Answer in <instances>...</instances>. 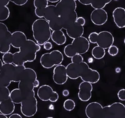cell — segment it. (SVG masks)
Listing matches in <instances>:
<instances>
[{"instance_id":"obj_1","label":"cell","mask_w":125,"mask_h":118,"mask_svg":"<svg viewBox=\"0 0 125 118\" xmlns=\"http://www.w3.org/2000/svg\"><path fill=\"white\" fill-rule=\"evenodd\" d=\"M85 114L88 118H125V106L118 102L104 107L99 102H92L86 107Z\"/></svg>"},{"instance_id":"obj_2","label":"cell","mask_w":125,"mask_h":118,"mask_svg":"<svg viewBox=\"0 0 125 118\" xmlns=\"http://www.w3.org/2000/svg\"><path fill=\"white\" fill-rule=\"evenodd\" d=\"M66 68L67 76L73 80L81 78L83 81H86L91 84H95L100 81V74L98 71L90 68L86 62L75 64L71 63Z\"/></svg>"},{"instance_id":"obj_3","label":"cell","mask_w":125,"mask_h":118,"mask_svg":"<svg viewBox=\"0 0 125 118\" xmlns=\"http://www.w3.org/2000/svg\"><path fill=\"white\" fill-rule=\"evenodd\" d=\"M18 52L13 53V64L16 66L24 65L27 62H33L36 58V53L40 51L41 46L31 39H27Z\"/></svg>"},{"instance_id":"obj_4","label":"cell","mask_w":125,"mask_h":118,"mask_svg":"<svg viewBox=\"0 0 125 118\" xmlns=\"http://www.w3.org/2000/svg\"><path fill=\"white\" fill-rule=\"evenodd\" d=\"M33 36L36 43L42 46L51 39V30L48 21L43 18L36 20L31 26Z\"/></svg>"},{"instance_id":"obj_5","label":"cell","mask_w":125,"mask_h":118,"mask_svg":"<svg viewBox=\"0 0 125 118\" xmlns=\"http://www.w3.org/2000/svg\"><path fill=\"white\" fill-rule=\"evenodd\" d=\"M88 41L93 44H96L97 46L104 49H108L113 45L115 38L111 33L108 31H103L99 33L93 32L88 36Z\"/></svg>"},{"instance_id":"obj_6","label":"cell","mask_w":125,"mask_h":118,"mask_svg":"<svg viewBox=\"0 0 125 118\" xmlns=\"http://www.w3.org/2000/svg\"><path fill=\"white\" fill-rule=\"evenodd\" d=\"M37 79V74L34 69L30 68H26L23 71L21 79L18 82V88L23 93H29L34 90L33 83Z\"/></svg>"},{"instance_id":"obj_7","label":"cell","mask_w":125,"mask_h":118,"mask_svg":"<svg viewBox=\"0 0 125 118\" xmlns=\"http://www.w3.org/2000/svg\"><path fill=\"white\" fill-rule=\"evenodd\" d=\"M21 112L24 116L30 118L36 114L38 111V101L35 93L33 90L21 103Z\"/></svg>"},{"instance_id":"obj_8","label":"cell","mask_w":125,"mask_h":118,"mask_svg":"<svg viewBox=\"0 0 125 118\" xmlns=\"http://www.w3.org/2000/svg\"><path fill=\"white\" fill-rule=\"evenodd\" d=\"M64 59L62 53L59 50H53L50 53L43 54L40 58L41 65L45 69H51L61 64Z\"/></svg>"},{"instance_id":"obj_9","label":"cell","mask_w":125,"mask_h":118,"mask_svg":"<svg viewBox=\"0 0 125 118\" xmlns=\"http://www.w3.org/2000/svg\"><path fill=\"white\" fill-rule=\"evenodd\" d=\"M25 68L24 65L16 66L13 64L3 63L0 69V73L6 76L11 82L18 83L21 79Z\"/></svg>"},{"instance_id":"obj_10","label":"cell","mask_w":125,"mask_h":118,"mask_svg":"<svg viewBox=\"0 0 125 118\" xmlns=\"http://www.w3.org/2000/svg\"><path fill=\"white\" fill-rule=\"evenodd\" d=\"M11 34L7 26L0 22V53L2 54L10 51Z\"/></svg>"},{"instance_id":"obj_11","label":"cell","mask_w":125,"mask_h":118,"mask_svg":"<svg viewBox=\"0 0 125 118\" xmlns=\"http://www.w3.org/2000/svg\"><path fill=\"white\" fill-rule=\"evenodd\" d=\"M38 98L43 101L56 102L59 99L58 93L54 91L50 86L44 84L39 88L37 91Z\"/></svg>"},{"instance_id":"obj_12","label":"cell","mask_w":125,"mask_h":118,"mask_svg":"<svg viewBox=\"0 0 125 118\" xmlns=\"http://www.w3.org/2000/svg\"><path fill=\"white\" fill-rule=\"evenodd\" d=\"M71 44L75 54H85L88 52L90 47V43L88 39L83 36L73 39Z\"/></svg>"},{"instance_id":"obj_13","label":"cell","mask_w":125,"mask_h":118,"mask_svg":"<svg viewBox=\"0 0 125 118\" xmlns=\"http://www.w3.org/2000/svg\"><path fill=\"white\" fill-rule=\"evenodd\" d=\"M68 78L65 66L61 64L56 66L53 74V80L54 83L58 85H63L67 82Z\"/></svg>"},{"instance_id":"obj_14","label":"cell","mask_w":125,"mask_h":118,"mask_svg":"<svg viewBox=\"0 0 125 118\" xmlns=\"http://www.w3.org/2000/svg\"><path fill=\"white\" fill-rule=\"evenodd\" d=\"M93 84L83 81L79 85V91L78 93V98L80 101L86 102L90 100L92 96Z\"/></svg>"},{"instance_id":"obj_15","label":"cell","mask_w":125,"mask_h":118,"mask_svg":"<svg viewBox=\"0 0 125 118\" xmlns=\"http://www.w3.org/2000/svg\"><path fill=\"white\" fill-rule=\"evenodd\" d=\"M90 19L94 25H104L108 21V13L104 9H94L90 15Z\"/></svg>"},{"instance_id":"obj_16","label":"cell","mask_w":125,"mask_h":118,"mask_svg":"<svg viewBox=\"0 0 125 118\" xmlns=\"http://www.w3.org/2000/svg\"><path fill=\"white\" fill-rule=\"evenodd\" d=\"M55 6L60 16L61 14L76 11L77 4L74 0H60Z\"/></svg>"},{"instance_id":"obj_17","label":"cell","mask_w":125,"mask_h":118,"mask_svg":"<svg viewBox=\"0 0 125 118\" xmlns=\"http://www.w3.org/2000/svg\"><path fill=\"white\" fill-rule=\"evenodd\" d=\"M114 23L119 28L125 27V9L122 7L116 8L113 11Z\"/></svg>"},{"instance_id":"obj_18","label":"cell","mask_w":125,"mask_h":118,"mask_svg":"<svg viewBox=\"0 0 125 118\" xmlns=\"http://www.w3.org/2000/svg\"><path fill=\"white\" fill-rule=\"evenodd\" d=\"M27 38L26 34L21 31H16L11 34V46L16 49H20L24 44Z\"/></svg>"},{"instance_id":"obj_19","label":"cell","mask_w":125,"mask_h":118,"mask_svg":"<svg viewBox=\"0 0 125 118\" xmlns=\"http://www.w3.org/2000/svg\"><path fill=\"white\" fill-rule=\"evenodd\" d=\"M59 16L61 18L62 22V29L66 30L73 23H75L76 20L78 18V14L76 11H74L61 14Z\"/></svg>"},{"instance_id":"obj_20","label":"cell","mask_w":125,"mask_h":118,"mask_svg":"<svg viewBox=\"0 0 125 118\" xmlns=\"http://www.w3.org/2000/svg\"><path fill=\"white\" fill-rule=\"evenodd\" d=\"M66 31L69 37L73 39L83 35L84 31V26L78 24L76 23H74L68 28L66 29Z\"/></svg>"},{"instance_id":"obj_21","label":"cell","mask_w":125,"mask_h":118,"mask_svg":"<svg viewBox=\"0 0 125 118\" xmlns=\"http://www.w3.org/2000/svg\"><path fill=\"white\" fill-rule=\"evenodd\" d=\"M14 104H15L11 101L10 98L0 102V112L6 116L11 114L15 109Z\"/></svg>"},{"instance_id":"obj_22","label":"cell","mask_w":125,"mask_h":118,"mask_svg":"<svg viewBox=\"0 0 125 118\" xmlns=\"http://www.w3.org/2000/svg\"><path fill=\"white\" fill-rule=\"evenodd\" d=\"M33 5L35 7L34 13L39 18H43L44 16V9L48 5L47 0H34Z\"/></svg>"},{"instance_id":"obj_23","label":"cell","mask_w":125,"mask_h":118,"mask_svg":"<svg viewBox=\"0 0 125 118\" xmlns=\"http://www.w3.org/2000/svg\"><path fill=\"white\" fill-rule=\"evenodd\" d=\"M30 93V92L26 94L20 91L18 88H16L10 92V98L14 104H20L29 95Z\"/></svg>"},{"instance_id":"obj_24","label":"cell","mask_w":125,"mask_h":118,"mask_svg":"<svg viewBox=\"0 0 125 118\" xmlns=\"http://www.w3.org/2000/svg\"><path fill=\"white\" fill-rule=\"evenodd\" d=\"M51 39L54 43L58 46L63 45L66 42V36L62 30L53 31L51 33Z\"/></svg>"},{"instance_id":"obj_25","label":"cell","mask_w":125,"mask_h":118,"mask_svg":"<svg viewBox=\"0 0 125 118\" xmlns=\"http://www.w3.org/2000/svg\"><path fill=\"white\" fill-rule=\"evenodd\" d=\"M58 16H59L58 12L57 11L56 8L54 5H49L48 4L44 9L43 18L45 19L48 21H50Z\"/></svg>"},{"instance_id":"obj_26","label":"cell","mask_w":125,"mask_h":118,"mask_svg":"<svg viewBox=\"0 0 125 118\" xmlns=\"http://www.w3.org/2000/svg\"><path fill=\"white\" fill-rule=\"evenodd\" d=\"M106 54L105 49L100 47L99 46H96L91 51V54L94 58L96 59H101L104 57Z\"/></svg>"},{"instance_id":"obj_27","label":"cell","mask_w":125,"mask_h":118,"mask_svg":"<svg viewBox=\"0 0 125 118\" xmlns=\"http://www.w3.org/2000/svg\"><path fill=\"white\" fill-rule=\"evenodd\" d=\"M49 25L51 30L52 31H57V30H62V22L60 16L55 18L53 20L48 21Z\"/></svg>"},{"instance_id":"obj_28","label":"cell","mask_w":125,"mask_h":118,"mask_svg":"<svg viewBox=\"0 0 125 118\" xmlns=\"http://www.w3.org/2000/svg\"><path fill=\"white\" fill-rule=\"evenodd\" d=\"M112 0H93L91 6L94 9H103Z\"/></svg>"},{"instance_id":"obj_29","label":"cell","mask_w":125,"mask_h":118,"mask_svg":"<svg viewBox=\"0 0 125 118\" xmlns=\"http://www.w3.org/2000/svg\"><path fill=\"white\" fill-rule=\"evenodd\" d=\"M10 9L7 6H0V21L7 20L10 17Z\"/></svg>"},{"instance_id":"obj_30","label":"cell","mask_w":125,"mask_h":118,"mask_svg":"<svg viewBox=\"0 0 125 118\" xmlns=\"http://www.w3.org/2000/svg\"><path fill=\"white\" fill-rule=\"evenodd\" d=\"M10 91L8 87L0 86V102L7 99L10 98Z\"/></svg>"},{"instance_id":"obj_31","label":"cell","mask_w":125,"mask_h":118,"mask_svg":"<svg viewBox=\"0 0 125 118\" xmlns=\"http://www.w3.org/2000/svg\"><path fill=\"white\" fill-rule=\"evenodd\" d=\"M75 102L71 99H68L65 100L63 103V108L67 111H71L75 108Z\"/></svg>"},{"instance_id":"obj_32","label":"cell","mask_w":125,"mask_h":118,"mask_svg":"<svg viewBox=\"0 0 125 118\" xmlns=\"http://www.w3.org/2000/svg\"><path fill=\"white\" fill-rule=\"evenodd\" d=\"M3 63L4 64H13V53H10V51L5 53L3 55Z\"/></svg>"},{"instance_id":"obj_33","label":"cell","mask_w":125,"mask_h":118,"mask_svg":"<svg viewBox=\"0 0 125 118\" xmlns=\"http://www.w3.org/2000/svg\"><path fill=\"white\" fill-rule=\"evenodd\" d=\"M11 83L7 77L3 74L0 73V86L8 87Z\"/></svg>"},{"instance_id":"obj_34","label":"cell","mask_w":125,"mask_h":118,"mask_svg":"<svg viewBox=\"0 0 125 118\" xmlns=\"http://www.w3.org/2000/svg\"><path fill=\"white\" fill-rule=\"evenodd\" d=\"M108 54H109L111 56H115L117 54H118V52H119V49L115 45H111L110 47H109L108 48Z\"/></svg>"},{"instance_id":"obj_35","label":"cell","mask_w":125,"mask_h":118,"mask_svg":"<svg viewBox=\"0 0 125 118\" xmlns=\"http://www.w3.org/2000/svg\"><path fill=\"white\" fill-rule=\"evenodd\" d=\"M71 58V63H75V64H78V63H82L84 59L83 56L80 54H76L74 55Z\"/></svg>"},{"instance_id":"obj_36","label":"cell","mask_w":125,"mask_h":118,"mask_svg":"<svg viewBox=\"0 0 125 118\" xmlns=\"http://www.w3.org/2000/svg\"><path fill=\"white\" fill-rule=\"evenodd\" d=\"M10 1L17 6H21L25 5L28 0H10Z\"/></svg>"},{"instance_id":"obj_37","label":"cell","mask_w":125,"mask_h":118,"mask_svg":"<svg viewBox=\"0 0 125 118\" xmlns=\"http://www.w3.org/2000/svg\"><path fill=\"white\" fill-rule=\"evenodd\" d=\"M118 98L119 100L121 101H125V89H121L118 92Z\"/></svg>"},{"instance_id":"obj_38","label":"cell","mask_w":125,"mask_h":118,"mask_svg":"<svg viewBox=\"0 0 125 118\" xmlns=\"http://www.w3.org/2000/svg\"><path fill=\"white\" fill-rule=\"evenodd\" d=\"M75 23H78V24H80V25H82L84 26L86 24V20L83 17H82V16H80V17L77 18Z\"/></svg>"},{"instance_id":"obj_39","label":"cell","mask_w":125,"mask_h":118,"mask_svg":"<svg viewBox=\"0 0 125 118\" xmlns=\"http://www.w3.org/2000/svg\"><path fill=\"white\" fill-rule=\"evenodd\" d=\"M43 48H44L45 50H51V49L53 48V45H52V43H51L47 41L43 44Z\"/></svg>"},{"instance_id":"obj_40","label":"cell","mask_w":125,"mask_h":118,"mask_svg":"<svg viewBox=\"0 0 125 118\" xmlns=\"http://www.w3.org/2000/svg\"><path fill=\"white\" fill-rule=\"evenodd\" d=\"M78 1L80 3H81L83 5H85V6L91 5V3L93 1V0H78Z\"/></svg>"},{"instance_id":"obj_41","label":"cell","mask_w":125,"mask_h":118,"mask_svg":"<svg viewBox=\"0 0 125 118\" xmlns=\"http://www.w3.org/2000/svg\"><path fill=\"white\" fill-rule=\"evenodd\" d=\"M10 2V0H0V6H8Z\"/></svg>"},{"instance_id":"obj_42","label":"cell","mask_w":125,"mask_h":118,"mask_svg":"<svg viewBox=\"0 0 125 118\" xmlns=\"http://www.w3.org/2000/svg\"><path fill=\"white\" fill-rule=\"evenodd\" d=\"M10 118H22L21 116L19 114H17V113H14V114H13L12 113L11 114H10Z\"/></svg>"},{"instance_id":"obj_43","label":"cell","mask_w":125,"mask_h":118,"mask_svg":"<svg viewBox=\"0 0 125 118\" xmlns=\"http://www.w3.org/2000/svg\"><path fill=\"white\" fill-rule=\"evenodd\" d=\"M62 96L64 97L68 96L69 94H70V91H69L68 89H64L63 91H62Z\"/></svg>"},{"instance_id":"obj_44","label":"cell","mask_w":125,"mask_h":118,"mask_svg":"<svg viewBox=\"0 0 125 118\" xmlns=\"http://www.w3.org/2000/svg\"><path fill=\"white\" fill-rule=\"evenodd\" d=\"M39 86H40V82H39L38 80L36 79L34 81V83H33V86H34V88H38Z\"/></svg>"},{"instance_id":"obj_45","label":"cell","mask_w":125,"mask_h":118,"mask_svg":"<svg viewBox=\"0 0 125 118\" xmlns=\"http://www.w3.org/2000/svg\"><path fill=\"white\" fill-rule=\"evenodd\" d=\"M8 116L6 115H4V114H2L0 112V118H7Z\"/></svg>"},{"instance_id":"obj_46","label":"cell","mask_w":125,"mask_h":118,"mask_svg":"<svg viewBox=\"0 0 125 118\" xmlns=\"http://www.w3.org/2000/svg\"><path fill=\"white\" fill-rule=\"evenodd\" d=\"M48 2H51V3H58L60 0H47Z\"/></svg>"},{"instance_id":"obj_47","label":"cell","mask_w":125,"mask_h":118,"mask_svg":"<svg viewBox=\"0 0 125 118\" xmlns=\"http://www.w3.org/2000/svg\"><path fill=\"white\" fill-rule=\"evenodd\" d=\"M3 61H2V60L0 59V69H1V68L2 66H3Z\"/></svg>"},{"instance_id":"obj_48","label":"cell","mask_w":125,"mask_h":118,"mask_svg":"<svg viewBox=\"0 0 125 118\" xmlns=\"http://www.w3.org/2000/svg\"><path fill=\"white\" fill-rule=\"evenodd\" d=\"M114 1H119V0H114Z\"/></svg>"},{"instance_id":"obj_49","label":"cell","mask_w":125,"mask_h":118,"mask_svg":"<svg viewBox=\"0 0 125 118\" xmlns=\"http://www.w3.org/2000/svg\"><path fill=\"white\" fill-rule=\"evenodd\" d=\"M74 1H76V0H74Z\"/></svg>"}]
</instances>
